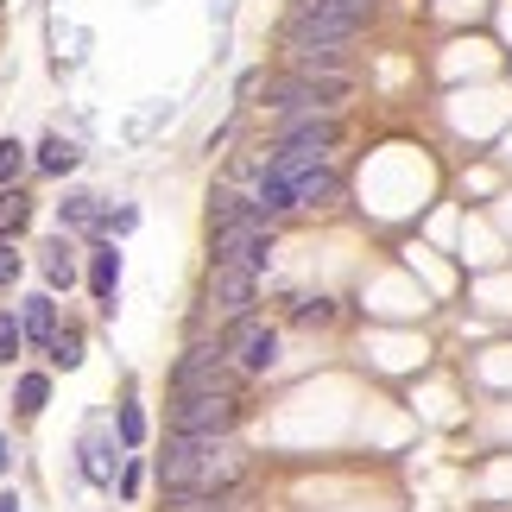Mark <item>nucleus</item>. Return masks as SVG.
<instances>
[{
    "label": "nucleus",
    "mask_w": 512,
    "mask_h": 512,
    "mask_svg": "<svg viewBox=\"0 0 512 512\" xmlns=\"http://www.w3.org/2000/svg\"><path fill=\"white\" fill-rule=\"evenodd\" d=\"M165 481V494H228L247 475V449L234 437H177L165 443V456L152 462Z\"/></svg>",
    "instance_id": "1"
},
{
    "label": "nucleus",
    "mask_w": 512,
    "mask_h": 512,
    "mask_svg": "<svg viewBox=\"0 0 512 512\" xmlns=\"http://www.w3.org/2000/svg\"><path fill=\"white\" fill-rule=\"evenodd\" d=\"M209 247L215 260H234L247 272H260L272 260V228L260 209H234V215H209Z\"/></svg>",
    "instance_id": "2"
},
{
    "label": "nucleus",
    "mask_w": 512,
    "mask_h": 512,
    "mask_svg": "<svg viewBox=\"0 0 512 512\" xmlns=\"http://www.w3.org/2000/svg\"><path fill=\"white\" fill-rule=\"evenodd\" d=\"M234 424H241L234 392H177V405H171L177 437H234Z\"/></svg>",
    "instance_id": "3"
},
{
    "label": "nucleus",
    "mask_w": 512,
    "mask_h": 512,
    "mask_svg": "<svg viewBox=\"0 0 512 512\" xmlns=\"http://www.w3.org/2000/svg\"><path fill=\"white\" fill-rule=\"evenodd\" d=\"M171 392H234V354L228 342H190L171 367Z\"/></svg>",
    "instance_id": "4"
},
{
    "label": "nucleus",
    "mask_w": 512,
    "mask_h": 512,
    "mask_svg": "<svg viewBox=\"0 0 512 512\" xmlns=\"http://www.w3.org/2000/svg\"><path fill=\"white\" fill-rule=\"evenodd\" d=\"M253 304H260V272H247L234 260H215L209 266V310L215 317L241 323V317H253Z\"/></svg>",
    "instance_id": "5"
},
{
    "label": "nucleus",
    "mask_w": 512,
    "mask_h": 512,
    "mask_svg": "<svg viewBox=\"0 0 512 512\" xmlns=\"http://www.w3.org/2000/svg\"><path fill=\"white\" fill-rule=\"evenodd\" d=\"M228 354H234V367L241 373H266L272 361H279V329L260 323V317H241L228 329Z\"/></svg>",
    "instance_id": "6"
},
{
    "label": "nucleus",
    "mask_w": 512,
    "mask_h": 512,
    "mask_svg": "<svg viewBox=\"0 0 512 512\" xmlns=\"http://www.w3.org/2000/svg\"><path fill=\"white\" fill-rule=\"evenodd\" d=\"M336 196H342L336 165H317V171L291 177V203H298V209H323V203H336Z\"/></svg>",
    "instance_id": "7"
},
{
    "label": "nucleus",
    "mask_w": 512,
    "mask_h": 512,
    "mask_svg": "<svg viewBox=\"0 0 512 512\" xmlns=\"http://www.w3.org/2000/svg\"><path fill=\"white\" fill-rule=\"evenodd\" d=\"M19 323H26V342L51 348V336H57V298H51V291H32V298L19 304Z\"/></svg>",
    "instance_id": "8"
},
{
    "label": "nucleus",
    "mask_w": 512,
    "mask_h": 512,
    "mask_svg": "<svg viewBox=\"0 0 512 512\" xmlns=\"http://www.w3.org/2000/svg\"><path fill=\"white\" fill-rule=\"evenodd\" d=\"M89 291H95V304L114 317V291H121V253H114V247H102L89 260Z\"/></svg>",
    "instance_id": "9"
},
{
    "label": "nucleus",
    "mask_w": 512,
    "mask_h": 512,
    "mask_svg": "<svg viewBox=\"0 0 512 512\" xmlns=\"http://www.w3.org/2000/svg\"><path fill=\"white\" fill-rule=\"evenodd\" d=\"M114 462H121V456H114V443H108V437H89V443H83V475H89L95 487H108V481H114Z\"/></svg>",
    "instance_id": "10"
},
{
    "label": "nucleus",
    "mask_w": 512,
    "mask_h": 512,
    "mask_svg": "<svg viewBox=\"0 0 512 512\" xmlns=\"http://www.w3.org/2000/svg\"><path fill=\"white\" fill-rule=\"evenodd\" d=\"M45 285H51V291H70V285H76V260H70L64 241L45 247Z\"/></svg>",
    "instance_id": "11"
},
{
    "label": "nucleus",
    "mask_w": 512,
    "mask_h": 512,
    "mask_svg": "<svg viewBox=\"0 0 512 512\" xmlns=\"http://www.w3.org/2000/svg\"><path fill=\"white\" fill-rule=\"evenodd\" d=\"M32 165H38V171H51V177H64V171L76 165V146L64 140V133H51V140L38 146V159H32Z\"/></svg>",
    "instance_id": "12"
},
{
    "label": "nucleus",
    "mask_w": 512,
    "mask_h": 512,
    "mask_svg": "<svg viewBox=\"0 0 512 512\" xmlns=\"http://www.w3.org/2000/svg\"><path fill=\"white\" fill-rule=\"evenodd\" d=\"M26 222H32V203L7 184V190H0V241H7V234H19Z\"/></svg>",
    "instance_id": "13"
},
{
    "label": "nucleus",
    "mask_w": 512,
    "mask_h": 512,
    "mask_svg": "<svg viewBox=\"0 0 512 512\" xmlns=\"http://www.w3.org/2000/svg\"><path fill=\"white\" fill-rule=\"evenodd\" d=\"M57 215H64V228H102V203L95 196H70Z\"/></svg>",
    "instance_id": "14"
},
{
    "label": "nucleus",
    "mask_w": 512,
    "mask_h": 512,
    "mask_svg": "<svg viewBox=\"0 0 512 512\" xmlns=\"http://www.w3.org/2000/svg\"><path fill=\"white\" fill-rule=\"evenodd\" d=\"M51 367H83V336H76V329H57L51 336Z\"/></svg>",
    "instance_id": "15"
},
{
    "label": "nucleus",
    "mask_w": 512,
    "mask_h": 512,
    "mask_svg": "<svg viewBox=\"0 0 512 512\" xmlns=\"http://www.w3.org/2000/svg\"><path fill=\"white\" fill-rule=\"evenodd\" d=\"M45 399H51L45 373H19V411H45Z\"/></svg>",
    "instance_id": "16"
},
{
    "label": "nucleus",
    "mask_w": 512,
    "mask_h": 512,
    "mask_svg": "<svg viewBox=\"0 0 512 512\" xmlns=\"http://www.w3.org/2000/svg\"><path fill=\"white\" fill-rule=\"evenodd\" d=\"M19 348H26V323H19L13 310H0V361L13 367V354H19Z\"/></svg>",
    "instance_id": "17"
},
{
    "label": "nucleus",
    "mask_w": 512,
    "mask_h": 512,
    "mask_svg": "<svg viewBox=\"0 0 512 512\" xmlns=\"http://www.w3.org/2000/svg\"><path fill=\"white\" fill-rule=\"evenodd\" d=\"M165 512H228V494H171Z\"/></svg>",
    "instance_id": "18"
},
{
    "label": "nucleus",
    "mask_w": 512,
    "mask_h": 512,
    "mask_svg": "<svg viewBox=\"0 0 512 512\" xmlns=\"http://www.w3.org/2000/svg\"><path fill=\"white\" fill-rule=\"evenodd\" d=\"M19 171H26V146L0 140V184H19Z\"/></svg>",
    "instance_id": "19"
},
{
    "label": "nucleus",
    "mask_w": 512,
    "mask_h": 512,
    "mask_svg": "<svg viewBox=\"0 0 512 512\" xmlns=\"http://www.w3.org/2000/svg\"><path fill=\"white\" fill-rule=\"evenodd\" d=\"M121 443H127V449L146 443V411H140V405H121Z\"/></svg>",
    "instance_id": "20"
},
{
    "label": "nucleus",
    "mask_w": 512,
    "mask_h": 512,
    "mask_svg": "<svg viewBox=\"0 0 512 512\" xmlns=\"http://www.w3.org/2000/svg\"><path fill=\"white\" fill-rule=\"evenodd\" d=\"M13 279H19V253L0 241V285H13Z\"/></svg>",
    "instance_id": "21"
},
{
    "label": "nucleus",
    "mask_w": 512,
    "mask_h": 512,
    "mask_svg": "<svg viewBox=\"0 0 512 512\" xmlns=\"http://www.w3.org/2000/svg\"><path fill=\"white\" fill-rule=\"evenodd\" d=\"M133 222H140V215H133V209H121V215H102V228H114V234H127Z\"/></svg>",
    "instance_id": "22"
},
{
    "label": "nucleus",
    "mask_w": 512,
    "mask_h": 512,
    "mask_svg": "<svg viewBox=\"0 0 512 512\" xmlns=\"http://www.w3.org/2000/svg\"><path fill=\"white\" fill-rule=\"evenodd\" d=\"M298 323H329V304H323V298H317V304H304V310H298Z\"/></svg>",
    "instance_id": "23"
},
{
    "label": "nucleus",
    "mask_w": 512,
    "mask_h": 512,
    "mask_svg": "<svg viewBox=\"0 0 512 512\" xmlns=\"http://www.w3.org/2000/svg\"><path fill=\"white\" fill-rule=\"evenodd\" d=\"M0 512H19V494H0Z\"/></svg>",
    "instance_id": "24"
},
{
    "label": "nucleus",
    "mask_w": 512,
    "mask_h": 512,
    "mask_svg": "<svg viewBox=\"0 0 512 512\" xmlns=\"http://www.w3.org/2000/svg\"><path fill=\"white\" fill-rule=\"evenodd\" d=\"M0 475H7V437H0Z\"/></svg>",
    "instance_id": "25"
}]
</instances>
